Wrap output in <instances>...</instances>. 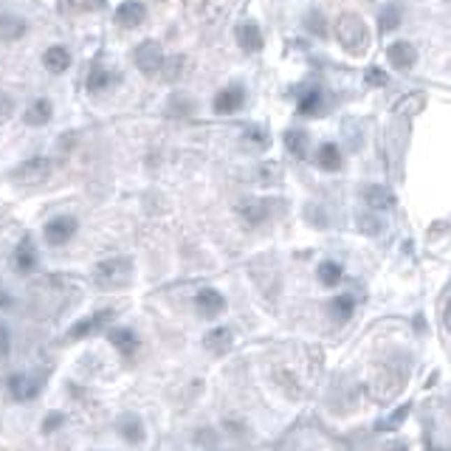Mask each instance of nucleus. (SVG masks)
I'll return each mask as SVG.
<instances>
[{"instance_id": "1", "label": "nucleus", "mask_w": 451, "mask_h": 451, "mask_svg": "<svg viewBox=\"0 0 451 451\" xmlns=\"http://www.w3.org/2000/svg\"><path fill=\"white\" fill-rule=\"evenodd\" d=\"M336 37H339L341 48L350 51L353 57H361L369 48V31H367V26H364V20L358 15H350V12L339 15V20H336Z\"/></svg>"}, {"instance_id": "2", "label": "nucleus", "mask_w": 451, "mask_h": 451, "mask_svg": "<svg viewBox=\"0 0 451 451\" xmlns=\"http://www.w3.org/2000/svg\"><path fill=\"white\" fill-rule=\"evenodd\" d=\"M130 274H133V263L127 257H110L94 268V282L99 288H119L130 279Z\"/></svg>"}, {"instance_id": "3", "label": "nucleus", "mask_w": 451, "mask_h": 451, "mask_svg": "<svg viewBox=\"0 0 451 451\" xmlns=\"http://www.w3.org/2000/svg\"><path fill=\"white\" fill-rule=\"evenodd\" d=\"M51 172H54V164H51L48 158H43V156H34V158L23 161V164L12 172V178H15V184H20V186H40V184H45V181L51 178Z\"/></svg>"}, {"instance_id": "4", "label": "nucleus", "mask_w": 451, "mask_h": 451, "mask_svg": "<svg viewBox=\"0 0 451 451\" xmlns=\"http://www.w3.org/2000/svg\"><path fill=\"white\" fill-rule=\"evenodd\" d=\"M133 59H135L141 73H147V77H156V73H161V68H164V48H161L158 40H144L135 48Z\"/></svg>"}, {"instance_id": "5", "label": "nucleus", "mask_w": 451, "mask_h": 451, "mask_svg": "<svg viewBox=\"0 0 451 451\" xmlns=\"http://www.w3.org/2000/svg\"><path fill=\"white\" fill-rule=\"evenodd\" d=\"M195 308H198V313H200L203 319H214V316H220V313L226 311V299H223L220 290L203 288V290H198V296H195Z\"/></svg>"}, {"instance_id": "6", "label": "nucleus", "mask_w": 451, "mask_h": 451, "mask_svg": "<svg viewBox=\"0 0 451 451\" xmlns=\"http://www.w3.org/2000/svg\"><path fill=\"white\" fill-rule=\"evenodd\" d=\"M73 235H77V220H73V217H54L45 226V240L51 246H65Z\"/></svg>"}, {"instance_id": "7", "label": "nucleus", "mask_w": 451, "mask_h": 451, "mask_svg": "<svg viewBox=\"0 0 451 451\" xmlns=\"http://www.w3.org/2000/svg\"><path fill=\"white\" fill-rule=\"evenodd\" d=\"M246 102V91L240 85H232V88H223L217 96H214V113L220 116H229V113H237Z\"/></svg>"}, {"instance_id": "8", "label": "nucleus", "mask_w": 451, "mask_h": 451, "mask_svg": "<svg viewBox=\"0 0 451 451\" xmlns=\"http://www.w3.org/2000/svg\"><path fill=\"white\" fill-rule=\"evenodd\" d=\"M113 319V311H99V313H94V316H88V319H82L80 325H73L71 330H68V339H85V336H91V333H96L99 327H105L108 322Z\"/></svg>"}, {"instance_id": "9", "label": "nucleus", "mask_w": 451, "mask_h": 451, "mask_svg": "<svg viewBox=\"0 0 451 451\" xmlns=\"http://www.w3.org/2000/svg\"><path fill=\"white\" fill-rule=\"evenodd\" d=\"M387 57H390V62H392L398 71H409V68L417 62V51H415V45H412V43H404V40L392 43V45L387 48Z\"/></svg>"}, {"instance_id": "10", "label": "nucleus", "mask_w": 451, "mask_h": 451, "mask_svg": "<svg viewBox=\"0 0 451 451\" xmlns=\"http://www.w3.org/2000/svg\"><path fill=\"white\" fill-rule=\"evenodd\" d=\"M144 17H147V9H144V3H138V0H127V3H121L119 12H116V23L121 29H135V26L144 23Z\"/></svg>"}, {"instance_id": "11", "label": "nucleus", "mask_w": 451, "mask_h": 451, "mask_svg": "<svg viewBox=\"0 0 451 451\" xmlns=\"http://www.w3.org/2000/svg\"><path fill=\"white\" fill-rule=\"evenodd\" d=\"M237 43H240V48L249 51V54L260 51V48H263V31H260V26H257V23H240V26H237Z\"/></svg>"}, {"instance_id": "12", "label": "nucleus", "mask_w": 451, "mask_h": 451, "mask_svg": "<svg viewBox=\"0 0 451 451\" xmlns=\"http://www.w3.org/2000/svg\"><path fill=\"white\" fill-rule=\"evenodd\" d=\"M15 268H17L20 274H29V271L37 268V249H34L31 237H23V240H20V246H17V251H15Z\"/></svg>"}, {"instance_id": "13", "label": "nucleus", "mask_w": 451, "mask_h": 451, "mask_svg": "<svg viewBox=\"0 0 451 451\" xmlns=\"http://www.w3.org/2000/svg\"><path fill=\"white\" fill-rule=\"evenodd\" d=\"M116 426H119V434L124 437V443L138 445V443L144 440V423H141V417H135V415H121Z\"/></svg>"}, {"instance_id": "14", "label": "nucleus", "mask_w": 451, "mask_h": 451, "mask_svg": "<svg viewBox=\"0 0 451 451\" xmlns=\"http://www.w3.org/2000/svg\"><path fill=\"white\" fill-rule=\"evenodd\" d=\"M43 65H45L51 73H65V71L71 68V54H68V48L51 45V48L43 54Z\"/></svg>"}, {"instance_id": "15", "label": "nucleus", "mask_w": 451, "mask_h": 451, "mask_svg": "<svg viewBox=\"0 0 451 451\" xmlns=\"http://www.w3.org/2000/svg\"><path fill=\"white\" fill-rule=\"evenodd\" d=\"M268 214H271V206L265 200H246V203H240V217L249 226H260L263 220H268Z\"/></svg>"}, {"instance_id": "16", "label": "nucleus", "mask_w": 451, "mask_h": 451, "mask_svg": "<svg viewBox=\"0 0 451 451\" xmlns=\"http://www.w3.org/2000/svg\"><path fill=\"white\" fill-rule=\"evenodd\" d=\"M37 390H40L37 381L29 378V375H15V378L9 381V392H12L15 401H29V398L37 395Z\"/></svg>"}, {"instance_id": "17", "label": "nucleus", "mask_w": 451, "mask_h": 451, "mask_svg": "<svg viewBox=\"0 0 451 451\" xmlns=\"http://www.w3.org/2000/svg\"><path fill=\"white\" fill-rule=\"evenodd\" d=\"M308 144H311V138H308V133L305 130H285V147H288V153L290 156H296V158H305V153H308Z\"/></svg>"}, {"instance_id": "18", "label": "nucleus", "mask_w": 451, "mask_h": 451, "mask_svg": "<svg viewBox=\"0 0 451 451\" xmlns=\"http://www.w3.org/2000/svg\"><path fill=\"white\" fill-rule=\"evenodd\" d=\"M51 113H54V105H51L48 99H37V102L26 110V124H31V127H43V124H48V121H51Z\"/></svg>"}, {"instance_id": "19", "label": "nucleus", "mask_w": 451, "mask_h": 451, "mask_svg": "<svg viewBox=\"0 0 451 451\" xmlns=\"http://www.w3.org/2000/svg\"><path fill=\"white\" fill-rule=\"evenodd\" d=\"M113 82H116V73H110L102 62H94L91 73H88V88H91V91H105V88H110Z\"/></svg>"}, {"instance_id": "20", "label": "nucleus", "mask_w": 451, "mask_h": 451, "mask_svg": "<svg viewBox=\"0 0 451 451\" xmlns=\"http://www.w3.org/2000/svg\"><path fill=\"white\" fill-rule=\"evenodd\" d=\"M364 200H367V206H372V209H390V206H395L392 192L384 189V186H367V189H364Z\"/></svg>"}, {"instance_id": "21", "label": "nucleus", "mask_w": 451, "mask_h": 451, "mask_svg": "<svg viewBox=\"0 0 451 451\" xmlns=\"http://www.w3.org/2000/svg\"><path fill=\"white\" fill-rule=\"evenodd\" d=\"M203 341H206V347H209L212 353H226V350L232 347L235 336H232V330H229V327H217V330H209Z\"/></svg>"}, {"instance_id": "22", "label": "nucleus", "mask_w": 451, "mask_h": 451, "mask_svg": "<svg viewBox=\"0 0 451 451\" xmlns=\"http://www.w3.org/2000/svg\"><path fill=\"white\" fill-rule=\"evenodd\" d=\"M110 341H113V347L121 353V355H133L135 350H138V336L133 333V330H110Z\"/></svg>"}, {"instance_id": "23", "label": "nucleus", "mask_w": 451, "mask_h": 451, "mask_svg": "<svg viewBox=\"0 0 451 451\" xmlns=\"http://www.w3.org/2000/svg\"><path fill=\"white\" fill-rule=\"evenodd\" d=\"M108 0H59V12L65 15H82V12H96L105 9Z\"/></svg>"}, {"instance_id": "24", "label": "nucleus", "mask_w": 451, "mask_h": 451, "mask_svg": "<svg viewBox=\"0 0 451 451\" xmlns=\"http://www.w3.org/2000/svg\"><path fill=\"white\" fill-rule=\"evenodd\" d=\"M319 167L327 170V172L341 170V153H339L336 144H322L319 147Z\"/></svg>"}, {"instance_id": "25", "label": "nucleus", "mask_w": 451, "mask_h": 451, "mask_svg": "<svg viewBox=\"0 0 451 451\" xmlns=\"http://www.w3.org/2000/svg\"><path fill=\"white\" fill-rule=\"evenodd\" d=\"M23 31H26V23L20 17H15V15L0 17V37H3V40H20Z\"/></svg>"}, {"instance_id": "26", "label": "nucleus", "mask_w": 451, "mask_h": 451, "mask_svg": "<svg viewBox=\"0 0 451 451\" xmlns=\"http://www.w3.org/2000/svg\"><path fill=\"white\" fill-rule=\"evenodd\" d=\"M353 308H355V302H353L350 293H341V296H336L333 302H330V313H333L339 322H347V319L353 316Z\"/></svg>"}, {"instance_id": "27", "label": "nucleus", "mask_w": 451, "mask_h": 451, "mask_svg": "<svg viewBox=\"0 0 451 451\" xmlns=\"http://www.w3.org/2000/svg\"><path fill=\"white\" fill-rule=\"evenodd\" d=\"M339 279H341V265H339V263L327 260V263L319 265V282H322V285L333 288V285H339Z\"/></svg>"}, {"instance_id": "28", "label": "nucleus", "mask_w": 451, "mask_h": 451, "mask_svg": "<svg viewBox=\"0 0 451 451\" xmlns=\"http://www.w3.org/2000/svg\"><path fill=\"white\" fill-rule=\"evenodd\" d=\"M319 108H322V96H319V91H308V94L302 96V102H299V113H302V116H316V113H319Z\"/></svg>"}, {"instance_id": "29", "label": "nucleus", "mask_w": 451, "mask_h": 451, "mask_svg": "<svg viewBox=\"0 0 451 451\" xmlns=\"http://www.w3.org/2000/svg\"><path fill=\"white\" fill-rule=\"evenodd\" d=\"M184 57H172V59H164V68H161V73H164V80L167 82H175L178 77H181V71H184Z\"/></svg>"}, {"instance_id": "30", "label": "nucleus", "mask_w": 451, "mask_h": 451, "mask_svg": "<svg viewBox=\"0 0 451 451\" xmlns=\"http://www.w3.org/2000/svg\"><path fill=\"white\" fill-rule=\"evenodd\" d=\"M398 23H401V12L395 6H387L381 12V31H392V29H398Z\"/></svg>"}, {"instance_id": "31", "label": "nucleus", "mask_w": 451, "mask_h": 451, "mask_svg": "<svg viewBox=\"0 0 451 451\" xmlns=\"http://www.w3.org/2000/svg\"><path fill=\"white\" fill-rule=\"evenodd\" d=\"M305 29H308L311 34H316V37H325V34H327V23H325V17H322L319 12L308 15V20H305Z\"/></svg>"}, {"instance_id": "32", "label": "nucleus", "mask_w": 451, "mask_h": 451, "mask_svg": "<svg viewBox=\"0 0 451 451\" xmlns=\"http://www.w3.org/2000/svg\"><path fill=\"white\" fill-rule=\"evenodd\" d=\"M358 226H361V232H367V235H381V229H384V223L378 217H372V214H364L358 220Z\"/></svg>"}, {"instance_id": "33", "label": "nucleus", "mask_w": 451, "mask_h": 451, "mask_svg": "<svg viewBox=\"0 0 451 451\" xmlns=\"http://www.w3.org/2000/svg\"><path fill=\"white\" fill-rule=\"evenodd\" d=\"M367 85L384 88V85H387V73H384L381 68H369V71H367Z\"/></svg>"}, {"instance_id": "34", "label": "nucleus", "mask_w": 451, "mask_h": 451, "mask_svg": "<svg viewBox=\"0 0 451 451\" xmlns=\"http://www.w3.org/2000/svg\"><path fill=\"white\" fill-rule=\"evenodd\" d=\"M417 108H423V96H420V94H415V96H409V99H404V102L398 105L401 113H415Z\"/></svg>"}, {"instance_id": "35", "label": "nucleus", "mask_w": 451, "mask_h": 451, "mask_svg": "<svg viewBox=\"0 0 451 451\" xmlns=\"http://www.w3.org/2000/svg\"><path fill=\"white\" fill-rule=\"evenodd\" d=\"M12 116V99L6 94H0V121Z\"/></svg>"}, {"instance_id": "36", "label": "nucleus", "mask_w": 451, "mask_h": 451, "mask_svg": "<svg viewBox=\"0 0 451 451\" xmlns=\"http://www.w3.org/2000/svg\"><path fill=\"white\" fill-rule=\"evenodd\" d=\"M249 141H254V144L265 147V144H268V135H265L260 127H251V130H249Z\"/></svg>"}, {"instance_id": "37", "label": "nucleus", "mask_w": 451, "mask_h": 451, "mask_svg": "<svg viewBox=\"0 0 451 451\" xmlns=\"http://www.w3.org/2000/svg\"><path fill=\"white\" fill-rule=\"evenodd\" d=\"M0 355H9V330L0 322Z\"/></svg>"}, {"instance_id": "38", "label": "nucleus", "mask_w": 451, "mask_h": 451, "mask_svg": "<svg viewBox=\"0 0 451 451\" xmlns=\"http://www.w3.org/2000/svg\"><path fill=\"white\" fill-rule=\"evenodd\" d=\"M62 420H65L62 415H54V417H45V423H43V429H45V431H54V429H59V426H62Z\"/></svg>"}, {"instance_id": "39", "label": "nucleus", "mask_w": 451, "mask_h": 451, "mask_svg": "<svg viewBox=\"0 0 451 451\" xmlns=\"http://www.w3.org/2000/svg\"><path fill=\"white\" fill-rule=\"evenodd\" d=\"M184 3H186L189 9H195V12H200V9L209 3V0H184Z\"/></svg>"}, {"instance_id": "40", "label": "nucleus", "mask_w": 451, "mask_h": 451, "mask_svg": "<svg viewBox=\"0 0 451 451\" xmlns=\"http://www.w3.org/2000/svg\"><path fill=\"white\" fill-rule=\"evenodd\" d=\"M445 322H448V327H451V302L445 305Z\"/></svg>"}]
</instances>
